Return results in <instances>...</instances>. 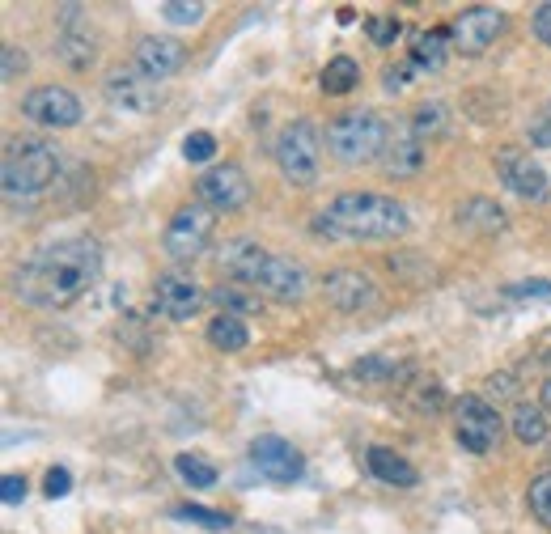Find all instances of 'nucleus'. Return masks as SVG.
<instances>
[{"mask_svg": "<svg viewBox=\"0 0 551 534\" xmlns=\"http://www.w3.org/2000/svg\"><path fill=\"white\" fill-rule=\"evenodd\" d=\"M102 276V246L94 238H64L34 251L13 276V293L26 306L64 310L85 297Z\"/></svg>", "mask_w": 551, "mask_h": 534, "instance_id": "nucleus-1", "label": "nucleus"}, {"mask_svg": "<svg viewBox=\"0 0 551 534\" xmlns=\"http://www.w3.org/2000/svg\"><path fill=\"white\" fill-rule=\"evenodd\" d=\"M407 229H412V212L395 195H378V191H344L318 217V234L348 238V242H390V238H403Z\"/></svg>", "mask_w": 551, "mask_h": 534, "instance_id": "nucleus-2", "label": "nucleus"}, {"mask_svg": "<svg viewBox=\"0 0 551 534\" xmlns=\"http://www.w3.org/2000/svg\"><path fill=\"white\" fill-rule=\"evenodd\" d=\"M60 174V149L43 136H13L0 157V183L9 200H34Z\"/></svg>", "mask_w": 551, "mask_h": 534, "instance_id": "nucleus-3", "label": "nucleus"}, {"mask_svg": "<svg viewBox=\"0 0 551 534\" xmlns=\"http://www.w3.org/2000/svg\"><path fill=\"white\" fill-rule=\"evenodd\" d=\"M386 145H390V128L378 111H348L327 123V149H331V157H340L344 166L382 162Z\"/></svg>", "mask_w": 551, "mask_h": 534, "instance_id": "nucleus-4", "label": "nucleus"}, {"mask_svg": "<svg viewBox=\"0 0 551 534\" xmlns=\"http://www.w3.org/2000/svg\"><path fill=\"white\" fill-rule=\"evenodd\" d=\"M323 132L310 119H293L289 128L276 136V166L293 187H310L323 166Z\"/></svg>", "mask_w": 551, "mask_h": 534, "instance_id": "nucleus-5", "label": "nucleus"}, {"mask_svg": "<svg viewBox=\"0 0 551 534\" xmlns=\"http://www.w3.org/2000/svg\"><path fill=\"white\" fill-rule=\"evenodd\" d=\"M454 433H458V445H462V450L488 454V450H496V441H501L505 420H501V412H496L488 399L462 395V399L454 403Z\"/></svg>", "mask_w": 551, "mask_h": 534, "instance_id": "nucleus-6", "label": "nucleus"}, {"mask_svg": "<svg viewBox=\"0 0 551 534\" xmlns=\"http://www.w3.org/2000/svg\"><path fill=\"white\" fill-rule=\"evenodd\" d=\"M102 94H106V102L115 106V111H123V115H153L157 106H162V85H157L149 73H140V68H111L106 73V81H102Z\"/></svg>", "mask_w": 551, "mask_h": 534, "instance_id": "nucleus-7", "label": "nucleus"}, {"mask_svg": "<svg viewBox=\"0 0 551 534\" xmlns=\"http://www.w3.org/2000/svg\"><path fill=\"white\" fill-rule=\"evenodd\" d=\"M208 238H212V212L204 204H187L170 217L162 246H166V255L174 263H191V259H200L208 251Z\"/></svg>", "mask_w": 551, "mask_h": 534, "instance_id": "nucleus-8", "label": "nucleus"}, {"mask_svg": "<svg viewBox=\"0 0 551 534\" xmlns=\"http://www.w3.org/2000/svg\"><path fill=\"white\" fill-rule=\"evenodd\" d=\"M195 195H200V204L208 212H234L251 200V178L238 162H221L200 174V183H195Z\"/></svg>", "mask_w": 551, "mask_h": 534, "instance_id": "nucleus-9", "label": "nucleus"}, {"mask_svg": "<svg viewBox=\"0 0 551 534\" xmlns=\"http://www.w3.org/2000/svg\"><path fill=\"white\" fill-rule=\"evenodd\" d=\"M22 115L39 128H77L81 123V102L68 94L64 85H39L22 98Z\"/></svg>", "mask_w": 551, "mask_h": 534, "instance_id": "nucleus-10", "label": "nucleus"}, {"mask_svg": "<svg viewBox=\"0 0 551 534\" xmlns=\"http://www.w3.org/2000/svg\"><path fill=\"white\" fill-rule=\"evenodd\" d=\"M505 30V13L501 9H488V5H471L462 9L454 22H450V39L462 56H479L496 43V34Z\"/></svg>", "mask_w": 551, "mask_h": 534, "instance_id": "nucleus-11", "label": "nucleus"}, {"mask_svg": "<svg viewBox=\"0 0 551 534\" xmlns=\"http://www.w3.org/2000/svg\"><path fill=\"white\" fill-rule=\"evenodd\" d=\"M496 178H501L513 195H522V200H543L547 195V174L526 149H513V145L496 149Z\"/></svg>", "mask_w": 551, "mask_h": 534, "instance_id": "nucleus-12", "label": "nucleus"}, {"mask_svg": "<svg viewBox=\"0 0 551 534\" xmlns=\"http://www.w3.org/2000/svg\"><path fill=\"white\" fill-rule=\"evenodd\" d=\"M251 467L272 479V484H293L306 471V458H301L297 445H289L284 437H255L251 441Z\"/></svg>", "mask_w": 551, "mask_h": 534, "instance_id": "nucleus-13", "label": "nucleus"}, {"mask_svg": "<svg viewBox=\"0 0 551 534\" xmlns=\"http://www.w3.org/2000/svg\"><path fill=\"white\" fill-rule=\"evenodd\" d=\"M204 306V289L183 272H166L153 280V310L170 318V323H187V318Z\"/></svg>", "mask_w": 551, "mask_h": 534, "instance_id": "nucleus-14", "label": "nucleus"}, {"mask_svg": "<svg viewBox=\"0 0 551 534\" xmlns=\"http://www.w3.org/2000/svg\"><path fill=\"white\" fill-rule=\"evenodd\" d=\"M255 293L263 297H276V301H301L310 289V276H306V267H297L293 259H284V255H268V263L259 267V276L251 284Z\"/></svg>", "mask_w": 551, "mask_h": 534, "instance_id": "nucleus-15", "label": "nucleus"}, {"mask_svg": "<svg viewBox=\"0 0 551 534\" xmlns=\"http://www.w3.org/2000/svg\"><path fill=\"white\" fill-rule=\"evenodd\" d=\"M323 293L335 310L344 314H357L365 306H373V297H378V289H373V280L365 272H352V267H340V272H331L323 280Z\"/></svg>", "mask_w": 551, "mask_h": 534, "instance_id": "nucleus-16", "label": "nucleus"}, {"mask_svg": "<svg viewBox=\"0 0 551 534\" xmlns=\"http://www.w3.org/2000/svg\"><path fill=\"white\" fill-rule=\"evenodd\" d=\"M136 68L149 73L153 81L174 77L183 68V43L162 39V34H145V39H136Z\"/></svg>", "mask_w": 551, "mask_h": 534, "instance_id": "nucleus-17", "label": "nucleus"}, {"mask_svg": "<svg viewBox=\"0 0 551 534\" xmlns=\"http://www.w3.org/2000/svg\"><path fill=\"white\" fill-rule=\"evenodd\" d=\"M268 255H272V251H263L259 242H251V238H234V242H225V246H221L217 263H221V272H229L238 284H246V289H251L255 276H259V267L268 263Z\"/></svg>", "mask_w": 551, "mask_h": 534, "instance_id": "nucleus-18", "label": "nucleus"}, {"mask_svg": "<svg viewBox=\"0 0 551 534\" xmlns=\"http://www.w3.org/2000/svg\"><path fill=\"white\" fill-rule=\"evenodd\" d=\"M424 162H429V153H424V140L403 132V136H390V145L382 153V170L390 178H412L424 170Z\"/></svg>", "mask_w": 551, "mask_h": 534, "instance_id": "nucleus-19", "label": "nucleus"}, {"mask_svg": "<svg viewBox=\"0 0 551 534\" xmlns=\"http://www.w3.org/2000/svg\"><path fill=\"white\" fill-rule=\"evenodd\" d=\"M365 462H369V471L382 479V484H395V488H412L416 484V467L407 462L403 454H395V450H386V445H373V450L365 454Z\"/></svg>", "mask_w": 551, "mask_h": 534, "instance_id": "nucleus-20", "label": "nucleus"}, {"mask_svg": "<svg viewBox=\"0 0 551 534\" xmlns=\"http://www.w3.org/2000/svg\"><path fill=\"white\" fill-rule=\"evenodd\" d=\"M454 221L462 229H471V234H501V229H505V212L496 208L492 200H484V195H475V200L454 208Z\"/></svg>", "mask_w": 551, "mask_h": 534, "instance_id": "nucleus-21", "label": "nucleus"}, {"mask_svg": "<svg viewBox=\"0 0 551 534\" xmlns=\"http://www.w3.org/2000/svg\"><path fill=\"white\" fill-rule=\"evenodd\" d=\"M208 344L221 348V352H242L246 344H251V331H246V323L238 314H217L208 323Z\"/></svg>", "mask_w": 551, "mask_h": 534, "instance_id": "nucleus-22", "label": "nucleus"}, {"mask_svg": "<svg viewBox=\"0 0 551 534\" xmlns=\"http://www.w3.org/2000/svg\"><path fill=\"white\" fill-rule=\"evenodd\" d=\"M509 429L522 445H539L547 437V412L539 403H518L513 407V416H509Z\"/></svg>", "mask_w": 551, "mask_h": 534, "instance_id": "nucleus-23", "label": "nucleus"}, {"mask_svg": "<svg viewBox=\"0 0 551 534\" xmlns=\"http://www.w3.org/2000/svg\"><path fill=\"white\" fill-rule=\"evenodd\" d=\"M318 85H323V94H352V89L361 85V64L352 56H335L323 77H318Z\"/></svg>", "mask_w": 551, "mask_h": 534, "instance_id": "nucleus-24", "label": "nucleus"}, {"mask_svg": "<svg viewBox=\"0 0 551 534\" xmlns=\"http://www.w3.org/2000/svg\"><path fill=\"white\" fill-rule=\"evenodd\" d=\"M212 301L221 306V314H259V306H263V297L255 293V289H246V284H221V289H212Z\"/></svg>", "mask_w": 551, "mask_h": 534, "instance_id": "nucleus-25", "label": "nucleus"}, {"mask_svg": "<svg viewBox=\"0 0 551 534\" xmlns=\"http://www.w3.org/2000/svg\"><path fill=\"white\" fill-rule=\"evenodd\" d=\"M450 26L446 30H429V34H420V39H416V51H412V64L416 68H441V64H446V51H450Z\"/></svg>", "mask_w": 551, "mask_h": 534, "instance_id": "nucleus-26", "label": "nucleus"}, {"mask_svg": "<svg viewBox=\"0 0 551 534\" xmlns=\"http://www.w3.org/2000/svg\"><path fill=\"white\" fill-rule=\"evenodd\" d=\"M407 373L412 369L403 361H395V356H365V361L352 365V378H365V382H399Z\"/></svg>", "mask_w": 551, "mask_h": 534, "instance_id": "nucleus-27", "label": "nucleus"}, {"mask_svg": "<svg viewBox=\"0 0 551 534\" xmlns=\"http://www.w3.org/2000/svg\"><path fill=\"white\" fill-rule=\"evenodd\" d=\"M174 471H179V479L191 484V488H212V484H217V467L204 462L200 454H179V458H174Z\"/></svg>", "mask_w": 551, "mask_h": 534, "instance_id": "nucleus-28", "label": "nucleus"}, {"mask_svg": "<svg viewBox=\"0 0 551 534\" xmlns=\"http://www.w3.org/2000/svg\"><path fill=\"white\" fill-rule=\"evenodd\" d=\"M56 56L68 68H90L94 64V39L90 34H64V39L56 43Z\"/></svg>", "mask_w": 551, "mask_h": 534, "instance_id": "nucleus-29", "label": "nucleus"}, {"mask_svg": "<svg viewBox=\"0 0 551 534\" xmlns=\"http://www.w3.org/2000/svg\"><path fill=\"white\" fill-rule=\"evenodd\" d=\"M446 119H450V111H446V106H441V102H424V106H416V115H412V128H407V132H412V136H441V132H446Z\"/></svg>", "mask_w": 551, "mask_h": 534, "instance_id": "nucleus-30", "label": "nucleus"}, {"mask_svg": "<svg viewBox=\"0 0 551 534\" xmlns=\"http://www.w3.org/2000/svg\"><path fill=\"white\" fill-rule=\"evenodd\" d=\"M526 501H530V513H535L543 526H551V475H539L535 484H530Z\"/></svg>", "mask_w": 551, "mask_h": 534, "instance_id": "nucleus-31", "label": "nucleus"}, {"mask_svg": "<svg viewBox=\"0 0 551 534\" xmlns=\"http://www.w3.org/2000/svg\"><path fill=\"white\" fill-rule=\"evenodd\" d=\"M365 34H369V39L378 43V47H395V39L403 34V26L395 22V17L378 13V17H369V22H365Z\"/></svg>", "mask_w": 551, "mask_h": 534, "instance_id": "nucleus-32", "label": "nucleus"}, {"mask_svg": "<svg viewBox=\"0 0 551 534\" xmlns=\"http://www.w3.org/2000/svg\"><path fill=\"white\" fill-rule=\"evenodd\" d=\"M174 518H183V522H200L204 530H229V518L217 509H200V505H183V509H174Z\"/></svg>", "mask_w": 551, "mask_h": 534, "instance_id": "nucleus-33", "label": "nucleus"}, {"mask_svg": "<svg viewBox=\"0 0 551 534\" xmlns=\"http://www.w3.org/2000/svg\"><path fill=\"white\" fill-rule=\"evenodd\" d=\"M212 153H217V136H212V132H191L183 140V157H187V162H208Z\"/></svg>", "mask_w": 551, "mask_h": 534, "instance_id": "nucleus-34", "label": "nucleus"}, {"mask_svg": "<svg viewBox=\"0 0 551 534\" xmlns=\"http://www.w3.org/2000/svg\"><path fill=\"white\" fill-rule=\"evenodd\" d=\"M166 22H179V26H195L204 17V5H187V0H166L162 5Z\"/></svg>", "mask_w": 551, "mask_h": 534, "instance_id": "nucleus-35", "label": "nucleus"}, {"mask_svg": "<svg viewBox=\"0 0 551 534\" xmlns=\"http://www.w3.org/2000/svg\"><path fill=\"white\" fill-rule=\"evenodd\" d=\"M0 56H5V73H0L5 81H17V77L26 73V64H30V60H26V51H22V47H5Z\"/></svg>", "mask_w": 551, "mask_h": 534, "instance_id": "nucleus-36", "label": "nucleus"}, {"mask_svg": "<svg viewBox=\"0 0 551 534\" xmlns=\"http://www.w3.org/2000/svg\"><path fill=\"white\" fill-rule=\"evenodd\" d=\"M530 30H535V39L551 47V5H539L535 13H530Z\"/></svg>", "mask_w": 551, "mask_h": 534, "instance_id": "nucleus-37", "label": "nucleus"}, {"mask_svg": "<svg viewBox=\"0 0 551 534\" xmlns=\"http://www.w3.org/2000/svg\"><path fill=\"white\" fill-rule=\"evenodd\" d=\"M412 68H416V64H390L386 73H382V85L390 89V94H399V89L407 85V77H412Z\"/></svg>", "mask_w": 551, "mask_h": 534, "instance_id": "nucleus-38", "label": "nucleus"}, {"mask_svg": "<svg viewBox=\"0 0 551 534\" xmlns=\"http://www.w3.org/2000/svg\"><path fill=\"white\" fill-rule=\"evenodd\" d=\"M68 488H73V475H68L64 467H51L47 471V496L56 501V496H68Z\"/></svg>", "mask_w": 551, "mask_h": 534, "instance_id": "nucleus-39", "label": "nucleus"}, {"mask_svg": "<svg viewBox=\"0 0 551 534\" xmlns=\"http://www.w3.org/2000/svg\"><path fill=\"white\" fill-rule=\"evenodd\" d=\"M509 297H513V301H522V297H551V280H526V284H513Z\"/></svg>", "mask_w": 551, "mask_h": 534, "instance_id": "nucleus-40", "label": "nucleus"}, {"mask_svg": "<svg viewBox=\"0 0 551 534\" xmlns=\"http://www.w3.org/2000/svg\"><path fill=\"white\" fill-rule=\"evenodd\" d=\"M0 496H5V505H17L26 496V479L22 475H5V484H0Z\"/></svg>", "mask_w": 551, "mask_h": 534, "instance_id": "nucleus-41", "label": "nucleus"}, {"mask_svg": "<svg viewBox=\"0 0 551 534\" xmlns=\"http://www.w3.org/2000/svg\"><path fill=\"white\" fill-rule=\"evenodd\" d=\"M530 140H535L539 149H547V145H551V119H547V115L530 123Z\"/></svg>", "mask_w": 551, "mask_h": 534, "instance_id": "nucleus-42", "label": "nucleus"}, {"mask_svg": "<svg viewBox=\"0 0 551 534\" xmlns=\"http://www.w3.org/2000/svg\"><path fill=\"white\" fill-rule=\"evenodd\" d=\"M488 395H492V399H509V395H513V373L492 378V382H488Z\"/></svg>", "mask_w": 551, "mask_h": 534, "instance_id": "nucleus-43", "label": "nucleus"}, {"mask_svg": "<svg viewBox=\"0 0 551 534\" xmlns=\"http://www.w3.org/2000/svg\"><path fill=\"white\" fill-rule=\"evenodd\" d=\"M539 407H543V412H551V373L543 378V390H539Z\"/></svg>", "mask_w": 551, "mask_h": 534, "instance_id": "nucleus-44", "label": "nucleus"}]
</instances>
